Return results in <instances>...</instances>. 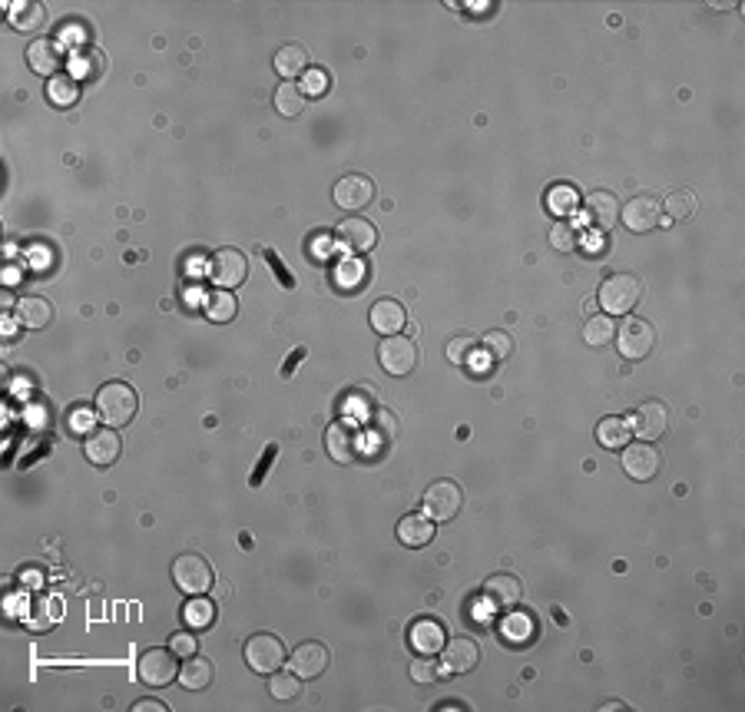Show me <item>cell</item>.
Listing matches in <instances>:
<instances>
[{
    "label": "cell",
    "mask_w": 745,
    "mask_h": 712,
    "mask_svg": "<svg viewBox=\"0 0 745 712\" xmlns=\"http://www.w3.org/2000/svg\"><path fill=\"white\" fill-rule=\"evenodd\" d=\"M97 411L107 427H126L140 411V395L126 382H107L97 391Z\"/></svg>",
    "instance_id": "cell-1"
},
{
    "label": "cell",
    "mask_w": 745,
    "mask_h": 712,
    "mask_svg": "<svg viewBox=\"0 0 745 712\" xmlns=\"http://www.w3.org/2000/svg\"><path fill=\"white\" fill-rule=\"evenodd\" d=\"M643 296V282L636 275H610L606 282L600 285V305L606 315H629Z\"/></svg>",
    "instance_id": "cell-2"
},
{
    "label": "cell",
    "mask_w": 745,
    "mask_h": 712,
    "mask_svg": "<svg viewBox=\"0 0 745 712\" xmlns=\"http://www.w3.org/2000/svg\"><path fill=\"white\" fill-rule=\"evenodd\" d=\"M616 345H620L623 358L643 362V358H649V351L656 348V331H653L647 318H626L623 325L616 329Z\"/></svg>",
    "instance_id": "cell-3"
},
{
    "label": "cell",
    "mask_w": 745,
    "mask_h": 712,
    "mask_svg": "<svg viewBox=\"0 0 745 712\" xmlns=\"http://www.w3.org/2000/svg\"><path fill=\"white\" fill-rule=\"evenodd\" d=\"M173 583L189 596H202L212 587V567L199 553H183L173 563Z\"/></svg>",
    "instance_id": "cell-4"
},
{
    "label": "cell",
    "mask_w": 745,
    "mask_h": 712,
    "mask_svg": "<svg viewBox=\"0 0 745 712\" xmlns=\"http://www.w3.org/2000/svg\"><path fill=\"white\" fill-rule=\"evenodd\" d=\"M378 362H381L384 372L395 374V378L411 374L415 372V365H417L415 341L405 339V335H388V339L381 341V348H378Z\"/></svg>",
    "instance_id": "cell-5"
},
{
    "label": "cell",
    "mask_w": 745,
    "mask_h": 712,
    "mask_svg": "<svg viewBox=\"0 0 745 712\" xmlns=\"http://www.w3.org/2000/svg\"><path fill=\"white\" fill-rule=\"evenodd\" d=\"M249 275V259L239 249H219L209 259V279L216 282V288H235L245 282Z\"/></svg>",
    "instance_id": "cell-6"
},
{
    "label": "cell",
    "mask_w": 745,
    "mask_h": 712,
    "mask_svg": "<svg viewBox=\"0 0 745 712\" xmlns=\"http://www.w3.org/2000/svg\"><path fill=\"white\" fill-rule=\"evenodd\" d=\"M136 673L146 686H166V682L179 680V666H176V653L169 647L166 649H146L140 663H136Z\"/></svg>",
    "instance_id": "cell-7"
},
{
    "label": "cell",
    "mask_w": 745,
    "mask_h": 712,
    "mask_svg": "<svg viewBox=\"0 0 745 712\" xmlns=\"http://www.w3.org/2000/svg\"><path fill=\"white\" fill-rule=\"evenodd\" d=\"M245 663L255 669V673H275V669L286 663V647L282 639L272 633H255L249 643H245Z\"/></svg>",
    "instance_id": "cell-8"
},
{
    "label": "cell",
    "mask_w": 745,
    "mask_h": 712,
    "mask_svg": "<svg viewBox=\"0 0 745 712\" xmlns=\"http://www.w3.org/2000/svg\"><path fill=\"white\" fill-rule=\"evenodd\" d=\"M460 504H464V493L454 481H438L431 484L428 493H424V514L431 520H450L458 517Z\"/></svg>",
    "instance_id": "cell-9"
},
{
    "label": "cell",
    "mask_w": 745,
    "mask_h": 712,
    "mask_svg": "<svg viewBox=\"0 0 745 712\" xmlns=\"http://www.w3.org/2000/svg\"><path fill=\"white\" fill-rule=\"evenodd\" d=\"M374 199V183L364 173H348L335 183V202L345 212H358Z\"/></svg>",
    "instance_id": "cell-10"
},
{
    "label": "cell",
    "mask_w": 745,
    "mask_h": 712,
    "mask_svg": "<svg viewBox=\"0 0 745 712\" xmlns=\"http://www.w3.org/2000/svg\"><path fill=\"white\" fill-rule=\"evenodd\" d=\"M83 454H87L90 464L97 468H110L116 464L123 454V441L113 427H99V431H90L87 441H83Z\"/></svg>",
    "instance_id": "cell-11"
},
{
    "label": "cell",
    "mask_w": 745,
    "mask_h": 712,
    "mask_svg": "<svg viewBox=\"0 0 745 712\" xmlns=\"http://www.w3.org/2000/svg\"><path fill=\"white\" fill-rule=\"evenodd\" d=\"M620 216H623L629 232H649L656 229L659 219H663V206H659L656 196H636L620 209Z\"/></svg>",
    "instance_id": "cell-12"
},
{
    "label": "cell",
    "mask_w": 745,
    "mask_h": 712,
    "mask_svg": "<svg viewBox=\"0 0 745 712\" xmlns=\"http://www.w3.org/2000/svg\"><path fill=\"white\" fill-rule=\"evenodd\" d=\"M520 596H524V587H520L514 573H497V577L484 583V600H487L491 610H514Z\"/></svg>",
    "instance_id": "cell-13"
},
{
    "label": "cell",
    "mask_w": 745,
    "mask_h": 712,
    "mask_svg": "<svg viewBox=\"0 0 745 712\" xmlns=\"http://www.w3.org/2000/svg\"><path fill=\"white\" fill-rule=\"evenodd\" d=\"M623 471L633 481H653L659 474V450L653 444H626L623 448Z\"/></svg>",
    "instance_id": "cell-14"
},
{
    "label": "cell",
    "mask_w": 745,
    "mask_h": 712,
    "mask_svg": "<svg viewBox=\"0 0 745 712\" xmlns=\"http://www.w3.org/2000/svg\"><path fill=\"white\" fill-rule=\"evenodd\" d=\"M292 673L295 676H302V680H315V676H321L325 673V666H329V647L325 643H302V647L292 649Z\"/></svg>",
    "instance_id": "cell-15"
},
{
    "label": "cell",
    "mask_w": 745,
    "mask_h": 712,
    "mask_svg": "<svg viewBox=\"0 0 745 712\" xmlns=\"http://www.w3.org/2000/svg\"><path fill=\"white\" fill-rule=\"evenodd\" d=\"M666 405H659V401H647V405H639L633 411V421H629V431H633L636 438H663L666 434Z\"/></svg>",
    "instance_id": "cell-16"
},
{
    "label": "cell",
    "mask_w": 745,
    "mask_h": 712,
    "mask_svg": "<svg viewBox=\"0 0 745 712\" xmlns=\"http://www.w3.org/2000/svg\"><path fill=\"white\" fill-rule=\"evenodd\" d=\"M335 236H338V242L348 253H368V249H374V242H378V229L368 219H362V216L345 219Z\"/></svg>",
    "instance_id": "cell-17"
},
{
    "label": "cell",
    "mask_w": 745,
    "mask_h": 712,
    "mask_svg": "<svg viewBox=\"0 0 745 712\" xmlns=\"http://www.w3.org/2000/svg\"><path fill=\"white\" fill-rule=\"evenodd\" d=\"M27 64H30L33 73L40 77H56V70L64 64V54H60V44H54L50 37H40V40H30L27 47Z\"/></svg>",
    "instance_id": "cell-18"
},
{
    "label": "cell",
    "mask_w": 745,
    "mask_h": 712,
    "mask_svg": "<svg viewBox=\"0 0 745 712\" xmlns=\"http://www.w3.org/2000/svg\"><path fill=\"white\" fill-rule=\"evenodd\" d=\"M325 448H329V458L338 460V464H348V460L358 458V434L348 421H335L325 434Z\"/></svg>",
    "instance_id": "cell-19"
},
{
    "label": "cell",
    "mask_w": 745,
    "mask_h": 712,
    "mask_svg": "<svg viewBox=\"0 0 745 712\" xmlns=\"http://www.w3.org/2000/svg\"><path fill=\"white\" fill-rule=\"evenodd\" d=\"M444 669L448 673H454V676H464V673H471L474 666H477V659H481V649H477V643L474 639H467V636H460V639H454V643H444Z\"/></svg>",
    "instance_id": "cell-20"
},
{
    "label": "cell",
    "mask_w": 745,
    "mask_h": 712,
    "mask_svg": "<svg viewBox=\"0 0 745 712\" xmlns=\"http://www.w3.org/2000/svg\"><path fill=\"white\" fill-rule=\"evenodd\" d=\"M372 329L378 331V335H395V331L405 329V305L401 302H395V298H381V302H374L372 305Z\"/></svg>",
    "instance_id": "cell-21"
},
{
    "label": "cell",
    "mask_w": 745,
    "mask_h": 712,
    "mask_svg": "<svg viewBox=\"0 0 745 712\" xmlns=\"http://www.w3.org/2000/svg\"><path fill=\"white\" fill-rule=\"evenodd\" d=\"M587 222L593 229H610L616 219H620V202H616L613 193H590L587 196Z\"/></svg>",
    "instance_id": "cell-22"
},
{
    "label": "cell",
    "mask_w": 745,
    "mask_h": 712,
    "mask_svg": "<svg viewBox=\"0 0 745 712\" xmlns=\"http://www.w3.org/2000/svg\"><path fill=\"white\" fill-rule=\"evenodd\" d=\"M444 643H448V633H444V626H441L438 620H417V623L411 626V647H415L421 656H434V653H441Z\"/></svg>",
    "instance_id": "cell-23"
},
{
    "label": "cell",
    "mask_w": 745,
    "mask_h": 712,
    "mask_svg": "<svg viewBox=\"0 0 745 712\" xmlns=\"http://www.w3.org/2000/svg\"><path fill=\"white\" fill-rule=\"evenodd\" d=\"M431 537H434V520H431L428 514H407L401 517V524H398V540L405 544V547H428Z\"/></svg>",
    "instance_id": "cell-24"
},
{
    "label": "cell",
    "mask_w": 745,
    "mask_h": 712,
    "mask_svg": "<svg viewBox=\"0 0 745 712\" xmlns=\"http://www.w3.org/2000/svg\"><path fill=\"white\" fill-rule=\"evenodd\" d=\"M275 73H278L282 80H288V83H295L298 77H305V73H308L305 47H298V44L282 47V50L275 54Z\"/></svg>",
    "instance_id": "cell-25"
},
{
    "label": "cell",
    "mask_w": 745,
    "mask_h": 712,
    "mask_svg": "<svg viewBox=\"0 0 745 712\" xmlns=\"http://www.w3.org/2000/svg\"><path fill=\"white\" fill-rule=\"evenodd\" d=\"M212 676H216V669H212V663H209L206 656H186V663L179 666V682H183V690L189 692H199L206 690L209 682H212Z\"/></svg>",
    "instance_id": "cell-26"
},
{
    "label": "cell",
    "mask_w": 745,
    "mask_h": 712,
    "mask_svg": "<svg viewBox=\"0 0 745 712\" xmlns=\"http://www.w3.org/2000/svg\"><path fill=\"white\" fill-rule=\"evenodd\" d=\"M17 318H21L23 329L40 331V329L50 325V318H54V305H50L47 298H37V296L21 298V302H17Z\"/></svg>",
    "instance_id": "cell-27"
},
{
    "label": "cell",
    "mask_w": 745,
    "mask_h": 712,
    "mask_svg": "<svg viewBox=\"0 0 745 712\" xmlns=\"http://www.w3.org/2000/svg\"><path fill=\"white\" fill-rule=\"evenodd\" d=\"M629 438H633V431H629V421H626V417H603L600 425H596V441H600V448H606V450L626 448Z\"/></svg>",
    "instance_id": "cell-28"
},
{
    "label": "cell",
    "mask_w": 745,
    "mask_h": 712,
    "mask_svg": "<svg viewBox=\"0 0 745 712\" xmlns=\"http://www.w3.org/2000/svg\"><path fill=\"white\" fill-rule=\"evenodd\" d=\"M103 54L99 50H93V47H83V50H77V54L70 56V77L73 80H83V83H90V80H99L103 77Z\"/></svg>",
    "instance_id": "cell-29"
},
{
    "label": "cell",
    "mask_w": 745,
    "mask_h": 712,
    "mask_svg": "<svg viewBox=\"0 0 745 712\" xmlns=\"http://www.w3.org/2000/svg\"><path fill=\"white\" fill-rule=\"evenodd\" d=\"M7 21H11L13 30H40L47 21V11L40 7V4H30V0H17V4H11V13H7Z\"/></svg>",
    "instance_id": "cell-30"
},
{
    "label": "cell",
    "mask_w": 745,
    "mask_h": 712,
    "mask_svg": "<svg viewBox=\"0 0 745 712\" xmlns=\"http://www.w3.org/2000/svg\"><path fill=\"white\" fill-rule=\"evenodd\" d=\"M305 90L298 87V83H288V80H282L278 83V90H275V110L282 113V116H288V120H295L298 113L305 110Z\"/></svg>",
    "instance_id": "cell-31"
},
{
    "label": "cell",
    "mask_w": 745,
    "mask_h": 712,
    "mask_svg": "<svg viewBox=\"0 0 745 712\" xmlns=\"http://www.w3.org/2000/svg\"><path fill=\"white\" fill-rule=\"evenodd\" d=\"M235 312H239V305H235V298H232L229 288H216V292L206 298V318L209 322H216V325L232 322Z\"/></svg>",
    "instance_id": "cell-32"
},
{
    "label": "cell",
    "mask_w": 745,
    "mask_h": 712,
    "mask_svg": "<svg viewBox=\"0 0 745 712\" xmlns=\"http://www.w3.org/2000/svg\"><path fill=\"white\" fill-rule=\"evenodd\" d=\"M212 620H216V606H212V600H206V596H193V600L183 606V623H186L189 630H206V626H212Z\"/></svg>",
    "instance_id": "cell-33"
},
{
    "label": "cell",
    "mask_w": 745,
    "mask_h": 712,
    "mask_svg": "<svg viewBox=\"0 0 745 712\" xmlns=\"http://www.w3.org/2000/svg\"><path fill=\"white\" fill-rule=\"evenodd\" d=\"M77 97H80V87L70 73H56V77L47 83V99H50L54 107H73Z\"/></svg>",
    "instance_id": "cell-34"
},
{
    "label": "cell",
    "mask_w": 745,
    "mask_h": 712,
    "mask_svg": "<svg viewBox=\"0 0 745 712\" xmlns=\"http://www.w3.org/2000/svg\"><path fill=\"white\" fill-rule=\"evenodd\" d=\"M269 692H272V699H278V702H292L298 692H302V676H295L292 669H288V673L275 669L272 676H269Z\"/></svg>",
    "instance_id": "cell-35"
},
{
    "label": "cell",
    "mask_w": 745,
    "mask_h": 712,
    "mask_svg": "<svg viewBox=\"0 0 745 712\" xmlns=\"http://www.w3.org/2000/svg\"><path fill=\"white\" fill-rule=\"evenodd\" d=\"M616 335L613 329V318L610 315H590L587 318V329H583V339H587V345L590 348H603V345H610Z\"/></svg>",
    "instance_id": "cell-36"
},
{
    "label": "cell",
    "mask_w": 745,
    "mask_h": 712,
    "mask_svg": "<svg viewBox=\"0 0 745 712\" xmlns=\"http://www.w3.org/2000/svg\"><path fill=\"white\" fill-rule=\"evenodd\" d=\"M501 636H504L510 647H524L527 639L534 636V620H530V616H524V613L507 616L504 626H501Z\"/></svg>",
    "instance_id": "cell-37"
},
{
    "label": "cell",
    "mask_w": 745,
    "mask_h": 712,
    "mask_svg": "<svg viewBox=\"0 0 745 712\" xmlns=\"http://www.w3.org/2000/svg\"><path fill=\"white\" fill-rule=\"evenodd\" d=\"M335 285H338L341 292H358L364 285V265L358 259L338 262V269H335Z\"/></svg>",
    "instance_id": "cell-38"
},
{
    "label": "cell",
    "mask_w": 745,
    "mask_h": 712,
    "mask_svg": "<svg viewBox=\"0 0 745 712\" xmlns=\"http://www.w3.org/2000/svg\"><path fill=\"white\" fill-rule=\"evenodd\" d=\"M577 206H580V196L573 186H553L547 193V209L553 216H570V212H577Z\"/></svg>",
    "instance_id": "cell-39"
},
{
    "label": "cell",
    "mask_w": 745,
    "mask_h": 712,
    "mask_svg": "<svg viewBox=\"0 0 745 712\" xmlns=\"http://www.w3.org/2000/svg\"><path fill=\"white\" fill-rule=\"evenodd\" d=\"M484 351L491 355V362H504V358H510V351H514V339L507 331H487L484 335Z\"/></svg>",
    "instance_id": "cell-40"
},
{
    "label": "cell",
    "mask_w": 745,
    "mask_h": 712,
    "mask_svg": "<svg viewBox=\"0 0 745 712\" xmlns=\"http://www.w3.org/2000/svg\"><path fill=\"white\" fill-rule=\"evenodd\" d=\"M372 425H374V434H378L381 441H395L398 434H401V421H398V415L395 411H388V407L374 411Z\"/></svg>",
    "instance_id": "cell-41"
},
{
    "label": "cell",
    "mask_w": 745,
    "mask_h": 712,
    "mask_svg": "<svg viewBox=\"0 0 745 712\" xmlns=\"http://www.w3.org/2000/svg\"><path fill=\"white\" fill-rule=\"evenodd\" d=\"M692 212H696V196L692 193H672V196H666V216L669 219H689Z\"/></svg>",
    "instance_id": "cell-42"
},
{
    "label": "cell",
    "mask_w": 745,
    "mask_h": 712,
    "mask_svg": "<svg viewBox=\"0 0 745 712\" xmlns=\"http://www.w3.org/2000/svg\"><path fill=\"white\" fill-rule=\"evenodd\" d=\"M577 242H580V236H577V229H573L570 222H557V226L550 229V245L560 249V253H573Z\"/></svg>",
    "instance_id": "cell-43"
},
{
    "label": "cell",
    "mask_w": 745,
    "mask_h": 712,
    "mask_svg": "<svg viewBox=\"0 0 745 712\" xmlns=\"http://www.w3.org/2000/svg\"><path fill=\"white\" fill-rule=\"evenodd\" d=\"M474 351H477V341L464 335V339H454V341L448 345V358H450L454 365H467V362H471Z\"/></svg>",
    "instance_id": "cell-44"
},
{
    "label": "cell",
    "mask_w": 745,
    "mask_h": 712,
    "mask_svg": "<svg viewBox=\"0 0 745 712\" xmlns=\"http://www.w3.org/2000/svg\"><path fill=\"white\" fill-rule=\"evenodd\" d=\"M411 676H415V682L438 680V663H434V656H417L415 663H411Z\"/></svg>",
    "instance_id": "cell-45"
},
{
    "label": "cell",
    "mask_w": 745,
    "mask_h": 712,
    "mask_svg": "<svg viewBox=\"0 0 745 712\" xmlns=\"http://www.w3.org/2000/svg\"><path fill=\"white\" fill-rule=\"evenodd\" d=\"M169 649H173L176 656H193V653L199 649V643H196V636L186 630V633H173V636H169Z\"/></svg>",
    "instance_id": "cell-46"
},
{
    "label": "cell",
    "mask_w": 745,
    "mask_h": 712,
    "mask_svg": "<svg viewBox=\"0 0 745 712\" xmlns=\"http://www.w3.org/2000/svg\"><path fill=\"white\" fill-rule=\"evenodd\" d=\"M329 73H325V70H308L305 73V97H321V93H325V90H329Z\"/></svg>",
    "instance_id": "cell-47"
},
{
    "label": "cell",
    "mask_w": 745,
    "mask_h": 712,
    "mask_svg": "<svg viewBox=\"0 0 745 712\" xmlns=\"http://www.w3.org/2000/svg\"><path fill=\"white\" fill-rule=\"evenodd\" d=\"M275 454H278V444H269V448L262 450V458H259V468H255V474H253V477H249V484H253V487H259V484H262L265 471L272 468Z\"/></svg>",
    "instance_id": "cell-48"
},
{
    "label": "cell",
    "mask_w": 745,
    "mask_h": 712,
    "mask_svg": "<svg viewBox=\"0 0 745 712\" xmlns=\"http://www.w3.org/2000/svg\"><path fill=\"white\" fill-rule=\"evenodd\" d=\"M265 262L272 265L275 272H278V279H282V285H286V288H295V279H292V275L286 272V265L278 262V255L272 253V249H265Z\"/></svg>",
    "instance_id": "cell-49"
},
{
    "label": "cell",
    "mask_w": 745,
    "mask_h": 712,
    "mask_svg": "<svg viewBox=\"0 0 745 712\" xmlns=\"http://www.w3.org/2000/svg\"><path fill=\"white\" fill-rule=\"evenodd\" d=\"M90 425H93V415H90L87 407H77L73 417H70V427H73V431H90Z\"/></svg>",
    "instance_id": "cell-50"
},
{
    "label": "cell",
    "mask_w": 745,
    "mask_h": 712,
    "mask_svg": "<svg viewBox=\"0 0 745 712\" xmlns=\"http://www.w3.org/2000/svg\"><path fill=\"white\" fill-rule=\"evenodd\" d=\"M329 245H331L329 236H315V239H312V259H325V255H329Z\"/></svg>",
    "instance_id": "cell-51"
},
{
    "label": "cell",
    "mask_w": 745,
    "mask_h": 712,
    "mask_svg": "<svg viewBox=\"0 0 745 712\" xmlns=\"http://www.w3.org/2000/svg\"><path fill=\"white\" fill-rule=\"evenodd\" d=\"M133 712H166V706L163 702H156V699H140L136 706H133Z\"/></svg>",
    "instance_id": "cell-52"
},
{
    "label": "cell",
    "mask_w": 745,
    "mask_h": 712,
    "mask_svg": "<svg viewBox=\"0 0 745 712\" xmlns=\"http://www.w3.org/2000/svg\"><path fill=\"white\" fill-rule=\"evenodd\" d=\"M302 358H305V348H295V351H292V355H288V365L282 368V374L288 378V374H292V368H295V365L302 362Z\"/></svg>",
    "instance_id": "cell-53"
}]
</instances>
